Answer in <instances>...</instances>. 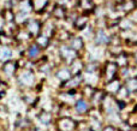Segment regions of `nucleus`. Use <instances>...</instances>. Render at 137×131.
I'll return each instance as SVG.
<instances>
[{"label":"nucleus","instance_id":"26","mask_svg":"<svg viewBox=\"0 0 137 131\" xmlns=\"http://www.w3.org/2000/svg\"><path fill=\"white\" fill-rule=\"evenodd\" d=\"M61 12H63V8H61V7H58V8L55 10V11H54V15H55L58 18H63L65 15H63Z\"/></svg>","mask_w":137,"mask_h":131},{"label":"nucleus","instance_id":"3","mask_svg":"<svg viewBox=\"0 0 137 131\" xmlns=\"http://www.w3.org/2000/svg\"><path fill=\"white\" fill-rule=\"evenodd\" d=\"M118 69L119 65L117 62H106L102 67V72H101V78L105 79V82H110V81L117 78L118 75Z\"/></svg>","mask_w":137,"mask_h":131},{"label":"nucleus","instance_id":"7","mask_svg":"<svg viewBox=\"0 0 137 131\" xmlns=\"http://www.w3.org/2000/svg\"><path fill=\"white\" fill-rule=\"evenodd\" d=\"M72 72H71V70H70V66L64 64L63 66H59L55 71H54V77L57 79H59L60 82H66V81H69L71 77H72Z\"/></svg>","mask_w":137,"mask_h":131},{"label":"nucleus","instance_id":"16","mask_svg":"<svg viewBox=\"0 0 137 131\" xmlns=\"http://www.w3.org/2000/svg\"><path fill=\"white\" fill-rule=\"evenodd\" d=\"M53 64H51L49 62H40V64L37 65V70L41 72V73H46V75H49L52 71H53Z\"/></svg>","mask_w":137,"mask_h":131},{"label":"nucleus","instance_id":"30","mask_svg":"<svg viewBox=\"0 0 137 131\" xmlns=\"http://www.w3.org/2000/svg\"><path fill=\"white\" fill-rule=\"evenodd\" d=\"M135 60H136V64H137V53L135 54Z\"/></svg>","mask_w":137,"mask_h":131},{"label":"nucleus","instance_id":"5","mask_svg":"<svg viewBox=\"0 0 137 131\" xmlns=\"http://www.w3.org/2000/svg\"><path fill=\"white\" fill-rule=\"evenodd\" d=\"M18 70H19V62H17V60H7V62L3 63L1 72L6 78L16 77Z\"/></svg>","mask_w":137,"mask_h":131},{"label":"nucleus","instance_id":"28","mask_svg":"<svg viewBox=\"0 0 137 131\" xmlns=\"http://www.w3.org/2000/svg\"><path fill=\"white\" fill-rule=\"evenodd\" d=\"M5 94H6V92H5V90H1V92H0V99H1V97H3Z\"/></svg>","mask_w":137,"mask_h":131},{"label":"nucleus","instance_id":"13","mask_svg":"<svg viewBox=\"0 0 137 131\" xmlns=\"http://www.w3.org/2000/svg\"><path fill=\"white\" fill-rule=\"evenodd\" d=\"M11 58H12V49L7 45H1L0 46V63L11 60Z\"/></svg>","mask_w":137,"mask_h":131},{"label":"nucleus","instance_id":"12","mask_svg":"<svg viewBox=\"0 0 137 131\" xmlns=\"http://www.w3.org/2000/svg\"><path fill=\"white\" fill-rule=\"evenodd\" d=\"M37 119L40 120L41 124L43 125H49L53 123V114H52V112H49V111H41V112L39 113L37 116Z\"/></svg>","mask_w":137,"mask_h":131},{"label":"nucleus","instance_id":"19","mask_svg":"<svg viewBox=\"0 0 137 131\" xmlns=\"http://www.w3.org/2000/svg\"><path fill=\"white\" fill-rule=\"evenodd\" d=\"M35 42H36L41 48L45 49V48H47V47L49 46V39H48V36H46V35H37Z\"/></svg>","mask_w":137,"mask_h":131},{"label":"nucleus","instance_id":"11","mask_svg":"<svg viewBox=\"0 0 137 131\" xmlns=\"http://www.w3.org/2000/svg\"><path fill=\"white\" fill-rule=\"evenodd\" d=\"M41 49L42 48L36 42L35 43H31L28 47V49H27V57L30 60H36V59H39L40 55H41Z\"/></svg>","mask_w":137,"mask_h":131},{"label":"nucleus","instance_id":"15","mask_svg":"<svg viewBox=\"0 0 137 131\" xmlns=\"http://www.w3.org/2000/svg\"><path fill=\"white\" fill-rule=\"evenodd\" d=\"M88 125L90 129H93L94 131H102L103 129V120L102 119H98V118H90L87 120Z\"/></svg>","mask_w":137,"mask_h":131},{"label":"nucleus","instance_id":"2","mask_svg":"<svg viewBox=\"0 0 137 131\" xmlns=\"http://www.w3.org/2000/svg\"><path fill=\"white\" fill-rule=\"evenodd\" d=\"M59 55H60V59L63 63L66 65H70L73 60L79 57V53L77 51H75L71 46L61 45L59 48Z\"/></svg>","mask_w":137,"mask_h":131},{"label":"nucleus","instance_id":"1","mask_svg":"<svg viewBox=\"0 0 137 131\" xmlns=\"http://www.w3.org/2000/svg\"><path fill=\"white\" fill-rule=\"evenodd\" d=\"M16 79L18 85L25 89H30L34 85H36V75L33 69H28V67L19 69L16 75Z\"/></svg>","mask_w":137,"mask_h":131},{"label":"nucleus","instance_id":"9","mask_svg":"<svg viewBox=\"0 0 137 131\" xmlns=\"http://www.w3.org/2000/svg\"><path fill=\"white\" fill-rule=\"evenodd\" d=\"M82 81H83V77L82 75L81 76H72L69 81H66V82H63L60 88L61 89H72V88H79V85L82 84Z\"/></svg>","mask_w":137,"mask_h":131},{"label":"nucleus","instance_id":"8","mask_svg":"<svg viewBox=\"0 0 137 131\" xmlns=\"http://www.w3.org/2000/svg\"><path fill=\"white\" fill-rule=\"evenodd\" d=\"M69 66H70V70H71V72H72L73 76H81L84 72V69H86V63H84L81 58H77V59L73 60V62Z\"/></svg>","mask_w":137,"mask_h":131},{"label":"nucleus","instance_id":"27","mask_svg":"<svg viewBox=\"0 0 137 131\" xmlns=\"http://www.w3.org/2000/svg\"><path fill=\"white\" fill-rule=\"evenodd\" d=\"M77 131H94V130L90 129L89 125H87L86 127H79V126H77Z\"/></svg>","mask_w":137,"mask_h":131},{"label":"nucleus","instance_id":"18","mask_svg":"<svg viewBox=\"0 0 137 131\" xmlns=\"http://www.w3.org/2000/svg\"><path fill=\"white\" fill-rule=\"evenodd\" d=\"M95 90H96V88L94 87V85L86 84V85H84V88H83V90H82L81 93H82L83 97H86V99L90 100V99H91V96L94 95V93H95Z\"/></svg>","mask_w":137,"mask_h":131},{"label":"nucleus","instance_id":"6","mask_svg":"<svg viewBox=\"0 0 137 131\" xmlns=\"http://www.w3.org/2000/svg\"><path fill=\"white\" fill-rule=\"evenodd\" d=\"M73 109L78 116H87L90 111V102L86 97H78L73 104Z\"/></svg>","mask_w":137,"mask_h":131},{"label":"nucleus","instance_id":"25","mask_svg":"<svg viewBox=\"0 0 137 131\" xmlns=\"http://www.w3.org/2000/svg\"><path fill=\"white\" fill-rule=\"evenodd\" d=\"M102 131H119L114 125H107V126H103Z\"/></svg>","mask_w":137,"mask_h":131},{"label":"nucleus","instance_id":"20","mask_svg":"<svg viewBox=\"0 0 137 131\" xmlns=\"http://www.w3.org/2000/svg\"><path fill=\"white\" fill-rule=\"evenodd\" d=\"M58 112H59V117H71L72 111H71V107L69 105L63 104V105H60Z\"/></svg>","mask_w":137,"mask_h":131},{"label":"nucleus","instance_id":"24","mask_svg":"<svg viewBox=\"0 0 137 131\" xmlns=\"http://www.w3.org/2000/svg\"><path fill=\"white\" fill-rule=\"evenodd\" d=\"M117 64L120 66V67H124V66H128V58H126L125 54L120 53L117 58Z\"/></svg>","mask_w":137,"mask_h":131},{"label":"nucleus","instance_id":"22","mask_svg":"<svg viewBox=\"0 0 137 131\" xmlns=\"http://www.w3.org/2000/svg\"><path fill=\"white\" fill-rule=\"evenodd\" d=\"M125 87L129 89V92H130V93L137 92V79H136V78L126 79V82H125Z\"/></svg>","mask_w":137,"mask_h":131},{"label":"nucleus","instance_id":"14","mask_svg":"<svg viewBox=\"0 0 137 131\" xmlns=\"http://www.w3.org/2000/svg\"><path fill=\"white\" fill-rule=\"evenodd\" d=\"M23 100L30 106H35L37 102H39V100L40 97L36 96L35 92H30V90H27V93L23 95Z\"/></svg>","mask_w":137,"mask_h":131},{"label":"nucleus","instance_id":"21","mask_svg":"<svg viewBox=\"0 0 137 131\" xmlns=\"http://www.w3.org/2000/svg\"><path fill=\"white\" fill-rule=\"evenodd\" d=\"M37 23H39V22H35V21H33V22L28 23L27 29H28L29 34H31V35L39 34V31H40V24H37Z\"/></svg>","mask_w":137,"mask_h":131},{"label":"nucleus","instance_id":"10","mask_svg":"<svg viewBox=\"0 0 137 131\" xmlns=\"http://www.w3.org/2000/svg\"><path fill=\"white\" fill-rule=\"evenodd\" d=\"M120 88H121L120 79L114 78V79L110 81V82H106V84H105V92L111 95H115Z\"/></svg>","mask_w":137,"mask_h":131},{"label":"nucleus","instance_id":"4","mask_svg":"<svg viewBox=\"0 0 137 131\" xmlns=\"http://www.w3.org/2000/svg\"><path fill=\"white\" fill-rule=\"evenodd\" d=\"M78 123L71 117H59L55 120V127L58 131H77Z\"/></svg>","mask_w":137,"mask_h":131},{"label":"nucleus","instance_id":"17","mask_svg":"<svg viewBox=\"0 0 137 131\" xmlns=\"http://www.w3.org/2000/svg\"><path fill=\"white\" fill-rule=\"evenodd\" d=\"M70 46L75 49V51H77L78 53L83 51V48H84V42H83V39L81 37H75V39H72L71 40V42H70Z\"/></svg>","mask_w":137,"mask_h":131},{"label":"nucleus","instance_id":"23","mask_svg":"<svg viewBox=\"0 0 137 131\" xmlns=\"http://www.w3.org/2000/svg\"><path fill=\"white\" fill-rule=\"evenodd\" d=\"M108 42V37L105 35L102 31L98 33L96 37H95V43L96 45H105V43H107Z\"/></svg>","mask_w":137,"mask_h":131},{"label":"nucleus","instance_id":"29","mask_svg":"<svg viewBox=\"0 0 137 131\" xmlns=\"http://www.w3.org/2000/svg\"><path fill=\"white\" fill-rule=\"evenodd\" d=\"M25 131H37L36 129H34V127H29V129H27Z\"/></svg>","mask_w":137,"mask_h":131}]
</instances>
